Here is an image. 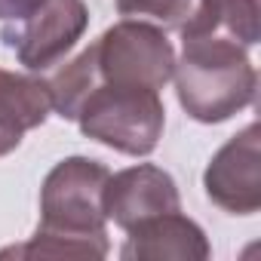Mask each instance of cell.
I'll list each match as a JSON object with an SVG mask.
<instances>
[{
  "label": "cell",
  "mask_w": 261,
  "mask_h": 261,
  "mask_svg": "<svg viewBox=\"0 0 261 261\" xmlns=\"http://www.w3.org/2000/svg\"><path fill=\"white\" fill-rule=\"evenodd\" d=\"M111 169L92 157H65L40 188V224L22 246H10L0 258H105L108 215L105 181Z\"/></svg>",
  "instance_id": "6da1fadb"
},
{
  "label": "cell",
  "mask_w": 261,
  "mask_h": 261,
  "mask_svg": "<svg viewBox=\"0 0 261 261\" xmlns=\"http://www.w3.org/2000/svg\"><path fill=\"white\" fill-rule=\"evenodd\" d=\"M181 59H175V95L188 117L197 123H224L246 111L258 92V71L249 49L230 40L191 37L181 40Z\"/></svg>",
  "instance_id": "7a4b0ae2"
},
{
  "label": "cell",
  "mask_w": 261,
  "mask_h": 261,
  "mask_svg": "<svg viewBox=\"0 0 261 261\" xmlns=\"http://www.w3.org/2000/svg\"><path fill=\"white\" fill-rule=\"evenodd\" d=\"M80 133L126 157L157 151L166 126V108L157 89L98 83L77 111Z\"/></svg>",
  "instance_id": "3957f363"
},
{
  "label": "cell",
  "mask_w": 261,
  "mask_h": 261,
  "mask_svg": "<svg viewBox=\"0 0 261 261\" xmlns=\"http://www.w3.org/2000/svg\"><path fill=\"white\" fill-rule=\"evenodd\" d=\"M101 83L163 89L175 71V46L163 28L142 19H120L92 40Z\"/></svg>",
  "instance_id": "277c9868"
},
{
  "label": "cell",
  "mask_w": 261,
  "mask_h": 261,
  "mask_svg": "<svg viewBox=\"0 0 261 261\" xmlns=\"http://www.w3.org/2000/svg\"><path fill=\"white\" fill-rule=\"evenodd\" d=\"M86 28L89 7L83 0H43L28 19L4 25V43L28 71L43 74L77 46Z\"/></svg>",
  "instance_id": "5b68a950"
},
{
  "label": "cell",
  "mask_w": 261,
  "mask_h": 261,
  "mask_svg": "<svg viewBox=\"0 0 261 261\" xmlns=\"http://www.w3.org/2000/svg\"><path fill=\"white\" fill-rule=\"evenodd\" d=\"M206 197L230 215H255L261 209V129L249 123L227 139L203 172Z\"/></svg>",
  "instance_id": "8992f818"
},
{
  "label": "cell",
  "mask_w": 261,
  "mask_h": 261,
  "mask_svg": "<svg viewBox=\"0 0 261 261\" xmlns=\"http://www.w3.org/2000/svg\"><path fill=\"white\" fill-rule=\"evenodd\" d=\"M175 209H181L178 185L166 169L154 163H139V166L111 172L105 181V215L123 233L145 218L175 212Z\"/></svg>",
  "instance_id": "52a82bcc"
},
{
  "label": "cell",
  "mask_w": 261,
  "mask_h": 261,
  "mask_svg": "<svg viewBox=\"0 0 261 261\" xmlns=\"http://www.w3.org/2000/svg\"><path fill=\"white\" fill-rule=\"evenodd\" d=\"M209 255L212 246L206 240V230L194 218L181 215V209L145 218L129 227L120 249V258L126 261H206Z\"/></svg>",
  "instance_id": "ba28073f"
},
{
  "label": "cell",
  "mask_w": 261,
  "mask_h": 261,
  "mask_svg": "<svg viewBox=\"0 0 261 261\" xmlns=\"http://www.w3.org/2000/svg\"><path fill=\"white\" fill-rule=\"evenodd\" d=\"M53 114L49 83L43 77L0 68V157L13 154L31 129L43 126Z\"/></svg>",
  "instance_id": "9c48e42d"
},
{
  "label": "cell",
  "mask_w": 261,
  "mask_h": 261,
  "mask_svg": "<svg viewBox=\"0 0 261 261\" xmlns=\"http://www.w3.org/2000/svg\"><path fill=\"white\" fill-rule=\"evenodd\" d=\"M261 7L258 0H200V7L188 13L178 34L181 40L191 37H212L230 40L252 49L261 37Z\"/></svg>",
  "instance_id": "30bf717a"
},
{
  "label": "cell",
  "mask_w": 261,
  "mask_h": 261,
  "mask_svg": "<svg viewBox=\"0 0 261 261\" xmlns=\"http://www.w3.org/2000/svg\"><path fill=\"white\" fill-rule=\"evenodd\" d=\"M46 83H49L53 111H56L62 120H77L80 105H83V101L89 98V92L101 83L92 43H89L83 53H77L71 62H65Z\"/></svg>",
  "instance_id": "8fae6325"
},
{
  "label": "cell",
  "mask_w": 261,
  "mask_h": 261,
  "mask_svg": "<svg viewBox=\"0 0 261 261\" xmlns=\"http://www.w3.org/2000/svg\"><path fill=\"white\" fill-rule=\"evenodd\" d=\"M117 13L123 19H142L169 31L181 28L191 13V0H117Z\"/></svg>",
  "instance_id": "7c38bea8"
},
{
  "label": "cell",
  "mask_w": 261,
  "mask_h": 261,
  "mask_svg": "<svg viewBox=\"0 0 261 261\" xmlns=\"http://www.w3.org/2000/svg\"><path fill=\"white\" fill-rule=\"evenodd\" d=\"M40 4L43 0H0V22H22Z\"/></svg>",
  "instance_id": "4fadbf2b"
}]
</instances>
